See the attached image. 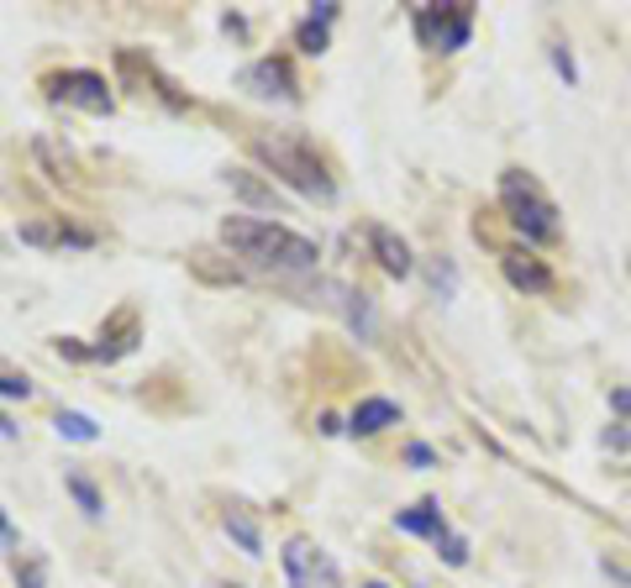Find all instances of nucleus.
Masks as SVG:
<instances>
[{
    "mask_svg": "<svg viewBox=\"0 0 631 588\" xmlns=\"http://www.w3.org/2000/svg\"><path fill=\"white\" fill-rule=\"evenodd\" d=\"M221 242L247 258L253 268H290V274H306L316 268L321 247L311 236L290 232V226H274V221H258V215H226L221 221Z\"/></svg>",
    "mask_w": 631,
    "mask_h": 588,
    "instance_id": "nucleus-1",
    "label": "nucleus"
},
{
    "mask_svg": "<svg viewBox=\"0 0 631 588\" xmlns=\"http://www.w3.org/2000/svg\"><path fill=\"white\" fill-rule=\"evenodd\" d=\"M253 158H264L285 185L300 189V195H311V200H332V195H337L332 174L321 164V153H316L300 132H274V137L258 132V137H253Z\"/></svg>",
    "mask_w": 631,
    "mask_h": 588,
    "instance_id": "nucleus-2",
    "label": "nucleus"
},
{
    "mask_svg": "<svg viewBox=\"0 0 631 588\" xmlns=\"http://www.w3.org/2000/svg\"><path fill=\"white\" fill-rule=\"evenodd\" d=\"M500 200H506V211H510V226L527 236V242L547 247V242H558V236H563L558 206L542 195V185H536L532 174L506 168V174H500Z\"/></svg>",
    "mask_w": 631,
    "mask_h": 588,
    "instance_id": "nucleus-3",
    "label": "nucleus"
},
{
    "mask_svg": "<svg viewBox=\"0 0 631 588\" xmlns=\"http://www.w3.org/2000/svg\"><path fill=\"white\" fill-rule=\"evenodd\" d=\"M411 26H416V37H421V47L458 53V47H468V37H474V5H468V0H447V5L421 0L411 11Z\"/></svg>",
    "mask_w": 631,
    "mask_h": 588,
    "instance_id": "nucleus-4",
    "label": "nucleus"
},
{
    "mask_svg": "<svg viewBox=\"0 0 631 588\" xmlns=\"http://www.w3.org/2000/svg\"><path fill=\"white\" fill-rule=\"evenodd\" d=\"M285 578H290V588H342L337 563L321 546L300 542V536L285 546Z\"/></svg>",
    "mask_w": 631,
    "mask_h": 588,
    "instance_id": "nucleus-5",
    "label": "nucleus"
},
{
    "mask_svg": "<svg viewBox=\"0 0 631 588\" xmlns=\"http://www.w3.org/2000/svg\"><path fill=\"white\" fill-rule=\"evenodd\" d=\"M48 95L53 100H69V106H79V111H96V117H106L117 100H111V85L100 79V74L90 69H64L48 79Z\"/></svg>",
    "mask_w": 631,
    "mask_h": 588,
    "instance_id": "nucleus-6",
    "label": "nucleus"
},
{
    "mask_svg": "<svg viewBox=\"0 0 631 588\" xmlns=\"http://www.w3.org/2000/svg\"><path fill=\"white\" fill-rule=\"evenodd\" d=\"M243 85L253 95H268V100H274V95H279V100H295V74H290V64H285V58H258V64H253V69H243Z\"/></svg>",
    "mask_w": 631,
    "mask_h": 588,
    "instance_id": "nucleus-7",
    "label": "nucleus"
},
{
    "mask_svg": "<svg viewBox=\"0 0 631 588\" xmlns=\"http://www.w3.org/2000/svg\"><path fill=\"white\" fill-rule=\"evenodd\" d=\"M22 242H32V247H96V232L69 226V221H26Z\"/></svg>",
    "mask_w": 631,
    "mask_h": 588,
    "instance_id": "nucleus-8",
    "label": "nucleus"
},
{
    "mask_svg": "<svg viewBox=\"0 0 631 588\" xmlns=\"http://www.w3.org/2000/svg\"><path fill=\"white\" fill-rule=\"evenodd\" d=\"M368 247H374L379 268H385V274H395V279H406V274L416 268L411 247H406V236H395L389 226H368Z\"/></svg>",
    "mask_w": 631,
    "mask_h": 588,
    "instance_id": "nucleus-9",
    "label": "nucleus"
},
{
    "mask_svg": "<svg viewBox=\"0 0 631 588\" xmlns=\"http://www.w3.org/2000/svg\"><path fill=\"white\" fill-rule=\"evenodd\" d=\"M395 525H400L406 536H432V542L447 531V520H442V510H438V499H421V504H411V510H400V515H395Z\"/></svg>",
    "mask_w": 631,
    "mask_h": 588,
    "instance_id": "nucleus-10",
    "label": "nucleus"
},
{
    "mask_svg": "<svg viewBox=\"0 0 631 588\" xmlns=\"http://www.w3.org/2000/svg\"><path fill=\"white\" fill-rule=\"evenodd\" d=\"M395 421H400V404L374 395V400H364L353 410V425H347V431H353V436H374V431H385V425H395Z\"/></svg>",
    "mask_w": 631,
    "mask_h": 588,
    "instance_id": "nucleus-11",
    "label": "nucleus"
},
{
    "mask_svg": "<svg viewBox=\"0 0 631 588\" xmlns=\"http://www.w3.org/2000/svg\"><path fill=\"white\" fill-rule=\"evenodd\" d=\"M506 279L516 284L521 295H542V289L553 284V274H547V268H542L536 258H521V253H510V258H506Z\"/></svg>",
    "mask_w": 631,
    "mask_h": 588,
    "instance_id": "nucleus-12",
    "label": "nucleus"
},
{
    "mask_svg": "<svg viewBox=\"0 0 631 588\" xmlns=\"http://www.w3.org/2000/svg\"><path fill=\"white\" fill-rule=\"evenodd\" d=\"M226 536L243 546L247 557H264V536H258V520L247 515V510H226Z\"/></svg>",
    "mask_w": 631,
    "mask_h": 588,
    "instance_id": "nucleus-13",
    "label": "nucleus"
},
{
    "mask_svg": "<svg viewBox=\"0 0 631 588\" xmlns=\"http://www.w3.org/2000/svg\"><path fill=\"white\" fill-rule=\"evenodd\" d=\"M58 436H69V442H100V431L90 415H79V410H58Z\"/></svg>",
    "mask_w": 631,
    "mask_h": 588,
    "instance_id": "nucleus-14",
    "label": "nucleus"
},
{
    "mask_svg": "<svg viewBox=\"0 0 631 588\" xmlns=\"http://www.w3.org/2000/svg\"><path fill=\"white\" fill-rule=\"evenodd\" d=\"M64 484H69V495L79 499V510H85V515H90V520H100V510H106V499H100V489H96V484H90L85 473H69Z\"/></svg>",
    "mask_w": 631,
    "mask_h": 588,
    "instance_id": "nucleus-15",
    "label": "nucleus"
},
{
    "mask_svg": "<svg viewBox=\"0 0 631 588\" xmlns=\"http://www.w3.org/2000/svg\"><path fill=\"white\" fill-rule=\"evenodd\" d=\"M26 395H32V378H26L16 363L0 357V400H26Z\"/></svg>",
    "mask_w": 631,
    "mask_h": 588,
    "instance_id": "nucleus-16",
    "label": "nucleus"
},
{
    "mask_svg": "<svg viewBox=\"0 0 631 588\" xmlns=\"http://www.w3.org/2000/svg\"><path fill=\"white\" fill-rule=\"evenodd\" d=\"M226 185L237 189L243 200H253V206H274V189L258 185V179H253V174H243V168H232V174H226Z\"/></svg>",
    "mask_w": 631,
    "mask_h": 588,
    "instance_id": "nucleus-17",
    "label": "nucleus"
},
{
    "mask_svg": "<svg viewBox=\"0 0 631 588\" xmlns=\"http://www.w3.org/2000/svg\"><path fill=\"white\" fill-rule=\"evenodd\" d=\"M295 43H300V53H326V22L306 16V22L295 26Z\"/></svg>",
    "mask_w": 631,
    "mask_h": 588,
    "instance_id": "nucleus-18",
    "label": "nucleus"
},
{
    "mask_svg": "<svg viewBox=\"0 0 631 588\" xmlns=\"http://www.w3.org/2000/svg\"><path fill=\"white\" fill-rule=\"evenodd\" d=\"M16 588H48V563L43 557H16Z\"/></svg>",
    "mask_w": 631,
    "mask_h": 588,
    "instance_id": "nucleus-19",
    "label": "nucleus"
},
{
    "mask_svg": "<svg viewBox=\"0 0 631 588\" xmlns=\"http://www.w3.org/2000/svg\"><path fill=\"white\" fill-rule=\"evenodd\" d=\"M438 552H442V563H447V567L468 563V542H463V536H453V531H442V536H438Z\"/></svg>",
    "mask_w": 631,
    "mask_h": 588,
    "instance_id": "nucleus-20",
    "label": "nucleus"
},
{
    "mask_svg": "<svg viewBox=\"0 0 631 588\" xmlns=\"http://www.w3.org/2000/svg\"><path fill=\"white\" fill-rule=\"evenodd\" d=\"M547 53H553V69H558L563 85H579V64H574V53H568V43H553Z\"/></svg>",
    "mask_w": 631,
    "mask_h": 588,
    "instance_id": "nucleus-21",
    "label": "nucleus"
},
{
    "mask_svg": "<svg viewBox=\"0 0 631 588\" xmlns=\"http://www.w3.org/2000/svg\"><path fill=\"white\" fill-rule=\"evenodd\" d=\"M432 289H438L442 300L453 295V263H432Z\"/></svg>",
    "mask_w": 631,
    "mask_h": 588,
    "instance_id": "nucleus-22",
    "label": "nucleus"
},
{
    "mask_svg": "<svg viewBox=\"0 0 631 588\" xmlns=\"http://www.w3.org/2000/svg\"><path fill=\"white\" fill-rule=\"evenodd\" d=\"M406 457H411L416 468H432V447H427V442H411V447H406Z\"/></svg>",
    "mask_w": 631,
    "mask_h": 588,
    "instance_id": "nucleus-23",
    "label": "nucleus"
},
{
    "mask_svg": "<svg viewBox=\"0 0 631 588\" xmlns=\"http://www.w3.org/2000/svg\"><path fill=\"white\" fill-rule=\"evenodd\" d=\"M610 410H621V415H631V389H616V395H610Z\"/></svg>",
    "mask_w": 631,
    "mask_h": 588,
    "instance_id": "nucleus-24",
    "label": "nucleus"
},
{
    "mask_svg": "<svg viewBox=\"0 0 631 588\" xmlns=\"http://www.w3.org/2000/svg\"><path fill=\"white\" fill-rule=\"evenodd\" d=\"M0 436H5V442L16 436V421H11V415H0Z\"/></svg>",
    "mask_w": 631,
    "mask_h": 588,
    "instance_id": "nucleus-25",
    "label": "nucleus"
},
{
    "mask_svg": "<svg viewBox=\"0 0 631 588\" xmlns=\"http://www.w3.org/2000/svg\"><path fill=\"white\" fill-rule=\"evenodd\" d=\"M0 542H11V520L0 515Z\"/></svg>",
    "mask_w": 631,
    "mask_h": 588,
    "instance_id": "nucleus-26",
    "label": "nucleus"
},
{
    "mask_svg": "<svg viewBox=\"0 0 631 588\" xmlns=\"http://www.w3.org/2000/svg\"><path fill=\"white\" fill-rule=\"evenodd\" d=\"M364 588H385V584H364Z\"/></svg>",
    "mask_w": 631,
    "mask_h": 588,
    "instance_id": "nucleus-27",
    "label": "nucleus"
},
{
    "mask_svg": "<svg viewBox=\"0 0 631 588\" xmlns=\"http://www.w3.org/2000/svg\"><path fill=\"white\" fill-rule=\"evenodd\" d=\"M627 268H631V258H627Z\"/></svg>",
    "mask_w": 631,
    "mask_h": 588,
    "instance_id": "nucleus-28",
    "label": "nucleus"
}]
</instances>
